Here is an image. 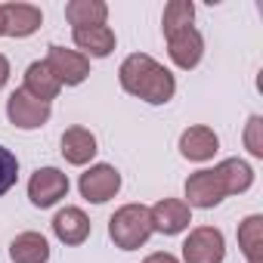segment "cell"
Instances as JSON below:
<instances>
[{
	"mask_svg": "<svg viewBox=\"0 0 263 263\" xmlns=\"http://www.w3.org/2000/svg\"><path fill=\"white\" fill-rule=\"evenodd\" d=\"M118 81H121V87L130 96H137V99H143L149 105H164L177 93L174 74L161 62H155L152 56H146V53L127 56L121 62V68H118Z\"/></svg>",
	"mask_w": 263,
	"mask_h": 263,
	"instance_id": "6da1fadb",
	"label": "cell"
},
{
	"mask_svg": "<svg viewBox=\"0 0 263 263\" xmlns=\"http://www.w3.org/2000/svg\"><path fill=\"white\" fill-rule=\"evenodd\" d=\"M108 235L121 251H137L152 235V220L146 204H124L108 220Z\"/></svg>",
	"mask_w": 263,
	"mask_h": 263,
	"instance_id": "7a4b0ae2",
	"label": "cell"
},
{
	"mask_svg": "<svg viewBox=\"0 0 263 263\" xmlns=\"http://www.w3.org/2000/svg\"><path fill=\"white\" fill-rule=\"evenodd\" d=\"M44 62L53 71V78L59 84H65V87H78V84H84L90 78V59L84 53H78V50H65V47L53 44L47 50V59Z\"/></svg>",
	"mask_w": 263,
	"mask_h": 263,
	"instance_id": "3957f363",
	"label": "cell"
},
{
	"mask_svg": "<svg viewBox=\"0 0 263 263\" xmlns=\"http://www.w3.org/2000/svg\"><path fill=\"white\" fill-rule=\"evenodd\" d=\"M226 241L217 226H198L183 241V260L186 263H223Z\"/></svg>",
	"mask_w": 263,
	"mask_h": 263,
	"instance_id": "277c9868",
	"label": "cell"
},
{
	"mask_svg": "<svg viewBox=\"0 0 263 263\" xmlns=\"http://www.w3.org/2000/svg\"><path fill=\"white\" fill-rule=\"evenodd\" d=\"M7 118H10V124H16L19 130H37V127H44V124L50 121V102H41V99H34L31 93L16 90V93H10V99H7Z\"/></svg>",
	"mask_w": 263,
	"mask_h": 263,
	"instance_id": "5b68a950",
	"label": "cell"
},
{
	"mask_svg": "<svg viewBox=\"0 0 263 263\" xmlns=\"http://www.w3.org/2000/svg\"><path fill=\"white\" fill-rule=\"evenodd\" d=\"M68 195V177L59 167H37L28 180V198L34 208H53Z\"/></svg>",
	"mask_w": 263,
	"mask_h": 263,
	"instance_id": "8992f818",
	"label": "cell"
},
{
	"mask_svg": "<svg viewBox=\"0 0 263 263\" xmlns=\"http://www.w3.org/2000/svg\"><path fill=\"white\" fill-rule=\"evenodd\" d=\"M78 189H81V195H84L87 201L102 204V201H108V198L118 195V189H121V174H118L111 164H93L90 171L81 174Z\"/></svg>",
	"mask_w": 263,
	"mask_h": 263,
	"instance_id": "52a82bcc",
	"label": "cell"
},
{
	"mask_svg": "<svg viewBox=\"0 0 263 263\" xmlns=\"http://www.w3.org/2000/svg\"><path fill=\"white\" fill-rule=\"evenodd\" d=\"M149 220H152V232L180 235L192 223V208L180 198H161L155 208H149Z\"/></svg>",
	"mask_w": 263,
	"mask_h": 263,
	"instance_id": "ba28073f",
	"label": "cell"
},
{
	"mask_svg": "<svg viewBox=\"0 0 263 263\" xmlns=\"http://www.w3.org/2000/svg\"><path fill=\"white\" fill-rule=\"evenodd\" d=\"M186 204L189 208H217L223 198H226V189L220 183V174L217 171H195L189 180H186Z\"/></svg>",
	"mask_w": 263,
	"mask_h": 263,
	"instance_id": "9c48e42d",
	"label": "cell"
},
{
	"mask_svg": "<svg viewBox=\"0 0 263 263\" xmlns=\"http://www.w3.org/2000/svg\"><path fill=\"white\" fill-rule=\"evenodd\" d=\"M167 56L183 71L195 68L201 62V56H204V37H201V31L198 28H183V31L171 34L167 37Z\"/></svg>",
	"mask_w": 263,
	"mask_h": 263,
	"instance_id": "30bf717a",
	"label": "cell"
},
{
	"mask_svg": "<svg viewBox=\"0 0 263 263\" xmlns=\"http://www.w3.org/2000/svg\"><path fill=\"white\" fill-rule=\"evenodd\" d=\"M220 149V140L211 127L204 124H195L189 130H183V137H180V155L189 158V161H211Z\"/></svg>",
	"mask_w": 263,
	"mask_h": 263,
	"instance_id": "8fae6325",
	"label": "cell"
},
{
	"mask_svg": "<svg viewBox=\"0 0 263 263\" xmlns=\"http://www.w3.org/2000/svg\"><path fill=\"white\" fill-rule=\"evenodd\" d=\"M44 13L31 4H4V34L10 37H28L41 28Z\"/></svg>",
	"mask_w": 263,
	"mask_h": 263,
	"instance_id": "7c38bea8",
	"label": "cell"
},
{
	"mask_svg": "<svg viewBox=\"0 0 263 263\" xmlns=\"http://www.w3.org/2000/svg\"><path fill=\"white\" fill-rule=\"evenodd\" d=\"M53 235L62 245H84L90 235V217L81 208H62L53 217Z\"/></svg>",
	"mask_w": 263,
	"mask_h": 263,
	"instance_id": "4fadbf2b",
	"label": "cell"
},
{
	"mask_svg": "<svg viewBox=\"0 0 263 263\" xmlns=\"http://www.w3.org/2000/svg\"><path fill=\"white\" fill-rule=\"evenodd\" d=\"M96 137L90 134L87 127H68L65 134H62V158L74 167H84L93 161L96 155Z\"/></svg>",
	"mask_w": 263,
	"mask_h": 263,
	"instance_id": "5bb4252c",
	"label": "cell"
},
{
	"mask_svg": "<svg viewBox=\"0 0 263 263\" xmlns=\"http://www.w3.org/2000/svg\"><path fill=\"white\" fill-rule=\"evenodd\" d=\"M74 44L84 50V56L105 59L115 50V31L108 25H90V28H74Z\"/></svg>",
	"mask_w": 263,
	"mask_h": 263,
	"instance_id": "9a60e30c",
	"label": "cell"
},
{
	"mask_svg": "<svg viewBox=\"0 0 263 263\" xmlns=\"http://www.w3.org/2000/svg\"><path fill=\"white\" fill-rule=\"evenodd\" d=\"M22 90L31 93V96L41 99V102H50V99L59 96L62 84L53 78V71L47 68V62H31V65L25 68V87H22Z\"/></svg>",
	"mask_w": 263,
	"mask_h": 263,
	"instance_id": "2e32d148",
	"label": "cell"
},
{
	"mask_svg": "<svg viewBox=\"0 0 263 263\" xmlns=\"http://www.w3.org/2000/svg\"><path fill=\"white\" fill-rule=\"evenodd\" d=\"M13 263H47L50 260V241L41 232H22L10 245Z\"/></svg>",
	"mask_w": 263,
	"mask_h": 263,
	"instance_id": "e0dca14e",
	"label": "cell"
},
{
	"mask_svg": "<svg viewBox=\"0 0 263 263\" xmlns=\"http://www.w3.org/2000/svg\"><path fill=\"white\" fill-rule=\"evenodd\" d=\"M214 171L220 174V183H223L226 195L248 192V189H251V183H254V171H251V164H248V161H241V158H226V161H220Z\"/></svg>",
	"mask_w": 263,
	"mask_h": 263,
	"instance_id": "ac0fdd59",
	"label": "cell"
},
{
	"mask_svg": "<svg viewBox=\"0 0 263 263\" xmlns=\"http://www.w3.org/2000/svg\"><path fill=\"white\" fill-rule=\"evenodd\" d=\"M65 19L71 22V28H90V25H105L108 19V7L102 0H71L65 7Z\"/></svg>",
	"mask_w": 263,
	"mask_h": 263,
	"instance_id": "d6986e66",
	"label": "cell"
},
{
	"mask_svg": "<svg viewBox=\"0 0 263 263\" xmlns=\"http://www.w3.org/2000/svg\"><path fill=\"white\" fill-rule=\"evenodd\" d=\"M238 248L248 257V263H263V254H260V248H263V217L260 214H251V217L241 220V226H238Z\"/></svg>",
	"mask_w": 263,
	"mask_h": 263,
	"instance_id": "ffe728a7",
	"label": "cell"
},
{
	"mask_svg": "<svg viewBox=\"0 0 263 263\" xmlns=\"http://www.w3.org/2000/svg\"><path fill=\"white\" fill-rule=\"evenodd\" d=\"M192 19H195V7L192 0H171L164 7V16H161V28H164V37L183 31V28H192Z\"/></svg>",
	"mask_w": 263,
	"mask_h": 263,
	"instance_id": "44dd1931",
	"label": "cell"
},
{
	"mask_svg": "<svg viewBox=\"0 0 263 263\" xmlns=\"http://www.w3.org/2000/svg\"><path fill=\"white\" fill-rule=\"evenodd\" d=\"M19 180V158L0 146V195H7Z\"/></svg>",
	"mask_w": 263,
	"mask_h": 263,
	"instance_id": "7402d4cb",
	"label": "cell"
},
{
	"mask_svg": "<svg viewBox=\"0 0 263 263\" xmlns=\"http://www.w3.org/2000/svg\"><path fill=\"white\" fill-rule=\"evenodd\" d=\"M245 146L254 158H263V118L260 115H251L248 118V127H245Z\"/></svg>",
	"mask_w": 263,
	"mask_h": 263,
	"instance_id": "603a6c76",
	"label": "cell"
},
{
	"mask_svg": "<svg viewBox=\"0 0 263 263\" xmlns=\"http://www.w3.org/2000/svg\"><path fill=\"white\" fill-rule=\"evenodd\" d=\"M143 263H180L174 254H167V251H158V254H149Z\"/></svg>",
	"mask_w": 263,
	"mask_h": 263,
	"instance_id": "cb8c5ba5",
	"label": "cell"
},
{
	"mask_svg": "<svg viewBox=\"0 0 263 263\" xmlns=\"http://www.w3.org/2000/svg\"><path fill=\"white\" fill-rule=\"evenodd\" d=\"M10 81V62H7V56L0 53V90H4V84Z\"/></svg>",
	"mask_w": 263,
	"mask_h": 263,
	"instance_id": "d4e9b609",
	"label": "cell"
},
{
	"mask_svg": "<svg viewBox=\"0 0 263 263\" xmlns=\"http://www.w3.org/2000/svg\"><path fill=\"white\" fill-rule=\"evenodd\" d=\"M0 34H4V7H0Z\"/></svg>",
	"mask_w": 263,
	"mask_h": 263,
	"instance_id": "484cf974",
	"label": "cell"
}]
</instances>
